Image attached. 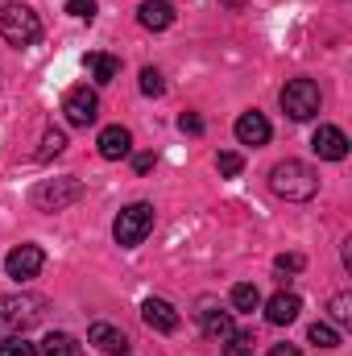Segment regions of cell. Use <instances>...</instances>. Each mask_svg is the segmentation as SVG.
I'll list each match as a JSON object with an SVG mask.
<instances>
[{
    "instance_id": "5bb4252c",
    "label": "cell",
    "mask_w": 352,
    "mask_h": 356,
    "mask_svg": "<svg viewBox=\"0 0 352 356\" xmlns=\"http://www.w3.org/2000/svg\"><path fill=\"white\" fill-rule=\"evenodd\" d=\"M298 311H303V298H298V294H290V290H278V294L265 302V319H269L273 327L294 323V319H298Z\"/></svg>"
},
{
    "instance_id": "5b68a950",
    "label": "cell",
    "mask_w": 352,
    "mask_h": 356,
    "mask_svg": "<svg viewBox=\"0 0 352 356\" xmlns=\"http://www.w3.org/2000/svg\"><path fill=\"white\" fill-rule=\"evenodd\" d=\"M79 199H83V182L79 178H46V182L33 186V207L38 211H67Z\"/></svg>"
},
{
    "instance_id": "1f68e13d",
    "label": "cell",
    "mask_w": 352,
    "mask_h": 356,
    "mask_svg": "<svg viewBox=\"0 0 352 356\" xmlns=\"http://www.w3.org/2000/svg\"><path fill=\"white\" fill-rule=\"evenodd\" d=\"M224 4H228V8H241V0H224Z\"/></svg>"
},
{
    "instance_id": "e0dca14e",
    "label": "cell",
    "mask_w": 352,
    "mask_h": 356,
    "mask_svg": "<svg viewBox=\"0 0 352 356\" xmlns=\"http://www.w3.org/2000/svg\"><path fill=\"white\" fill-rule=\"evenodd\" d=\"M38 353L42 356H83V348H79V340H75L71 332H50Z\"/></svg>"
},
{
    "instance_id": "277c9868",
    "label": "cell",
    "mask_w": 352,
    "mask_h": 356,
    "mask_svg": "<svg viewBox=\"0 0 352 356\" xmlns=\"http://www.w3.org/2000/svg\"><path fill=\"white\" fill-rule=\"evenodd\" d=\"M150 232H154V207H150V203H129V207L112 220V236H116L120 249H137Z\"/></svg>"
},
{
    "instance_id": "9a60e30c",
    "label": "cell",
    "mask_w": 352,
    "mask_h": 356,
    "mask_svg": "<svg viewBox=\"0 0 352 356\" xmlns=\"http://www.w3.org/2000/svg\"><path fill=\"white\" fill-rule=\"evenodd\" d=\"M237 141H241V145H253V149L269 141V120H265L257 108H253V112H241V116H237Z\"/></svg>"
},
{
    "instance_id": "8992f818",
    "label": "cell",
    "mask_w": 352,
    "mask_h": 356,
    "mask_svg": "<svg viewBox=\"0 0 352 356\" xmlns=\"http://www.w3.org/2000/svg\"><path fill=\"white\" fill-rule=\"evenodd\" d=\"M319 104H323V95H319V83H315V79H290V83L282 88V112H286L290 120H311V116H319Z\"/></svg>"
},
{
    "instance_id": "d6986e66",
    "label": "cell",
    "mask_w": 352,
    "mask_h": 356,
    "mask_svg": "<svg viewBox=\"0 0 352 356\" xmlns=\"http://www.w3.org/2000/svg\"><path fill=\"white\" fill-rule=\"evenodd\" d=\"M88 71L95 83H112L120 75V58H112V54H88Z\"/></svg>"
},
{
    "instance_id": "4fadbf2b",
    "label": "cell",
    "mask_w": 352,
    "mask_h": 356,
    "mask_svg": "<svg viewBox=\"0 0 352 356\" xmlns=\"http://www.w3.org/2000/svg\"><path fill=\"white\" fill-rule=\"evenodd\" d=\"M141 319H145V327H154V332H162V336L178 332V311L166 298H145V302H141Z\"/></svg>"
},
{
    "instance_id": "ac0fdd59",
    "label": "cell",
    "mask_w": 352,
    "mask_h": 356,
    "mask_svg": "<svg viewBox=\"0 0 352 356\" xmlns=\"http://www.w3.org/2000/svg\"><path fill=\"white\" fill-rule=\"evenodd\" d=\"M228 298H232V311H241V315H253V311L262 307V290H257L253 282H237Z\"/></svg>"
},
{
    "instance_id": "83f0119b",
    "label": "cell",
    "mask_w": 352,
    "mask_h": 356,
    "mask_svg": "<svg viewBox=\"0 0 352 356\" xmlns=\"http://www.w3.org/2000/svg\"><path fill=\"white\" fill-rule=\"evenodd\" d=\"M67 13L79 17V21H91L95 17V0H67Z\"/></svg>"
},
{
    "instance_id": "4316f807",
    "label": "cell",
    "mask_w": 352,
    "mask_h": 356,
    "mask_svg": "<svg viewBox=\"0 0 352 356\" xmlns=\"http://www.w3.org/2000/svg\"><path fill=\"white\" fill-rule=\"evenodd\" d=\"M178 129H182V133H191V137H199L207 124H203V116H199V112H182V116H178Z\"/></svg>"
},
{
    "instance_id": "9c48e42d",
    "label": "cell",
    "mask_w": 352,
    "mask_h": 356,
    "mask_svg": "<svg viewBox=\"0 0 352 356\" xmlns=\"http://www.w3.org/2000/svg\"><path fill=\"white\" fill-rule=\"evenodd\" d=\"M311 149H315L323 162H344V158H349V137H344V129H336V124H319L315 137H311Z\"/></svg>"
},
{
    "instance_id": "cb8c5ba5",
    "label": "cell",
    "mask_w": 352,
    "mask_h": 356,
    "mask_svg": "<svg viewBox=\"0 0 352 356\" xmlns=\"http://www.w3.org/2000/svg\"><path fill=\"white\" fill-rule=\"evenodd\" d=\"M216 170L224 178H237L241 170H245V158L237 154V149H220V158H216Z\"/></svg>"
},
{
    "instance_id": "4dcf8cb0",
    "label": "cell",
    "mask_w": 352,
    "mask_h": 356,
    "mask_svg": "<svg viewBox=\"0 0 352 356\" xmlns=\"http://www.w3.org/2000/svg\"><path fill=\"white\" fill-rule=\"evenodd\" d=\"M269 356H303V353H298L294 344H273V348H269Z\"/></svg>"
},
{
    "instance_id": "484cf974",
    "label": "cell",
    "mask_w": 352,
    "mask_h": 356,
    "mask_svg": "<svg viewBox=\"0 0 352 356\" xmlns=\"http://www.w3.org/2000/svg\"><path fill=\"white\" fill-rule=\"evenodd\" d=\"M141 91H145V95H162V91H166V83H162V71L145 67V71H141Z\"/></svg>"
},
{
    "instance_id": "ffe728a7",
    "label": "cell",
    "mask_w": 352,
    "mask_h": 356,
    "mask_svg": "<svg viewBox=\"0 0 352 356\" xmlns=\"http://www.w3.org/2000/svg\"><path fill=\"white\" fill-rule=\"evenodd\" d=\"M307 340H311L315 348H336V344H340V332H336L332 323H311V327H307Z\"/></svg>"
},
{
    "instance_id": "f1b7e54d",
    "label": "cell",
    "mask_w": 352,
    "mask_h": 356,
    "mask_svg": "<svg viewBox=\"0 0 352 356\" xmlns=\"http://www.w3.org/2000/svg\"><path fill=\"white\" fill-rule=\"evenodd\" d=\"M303 266H307V261H303L298 253H282V257L273 261V269H278V273H298Z\"/></svg>"
},
{
    "instance_id": "6da1fadb",
    "label": "cell",
    "mask_w": 352,
    "mask_h": 356,
    "mask_svg": "<svg viewBox=\"0 0 352 356\" xmlns=\"http://www.w3.org/2000/svg\"><path fill=\"white\" fill-rule=\"evenodd\" d=\"M269 186H273V195H282L286 203H307V199H315V191H319V175H315L307 162L286 158V162H278V166L269 170Z\"/></svg>"
},
{
    "instance_id": "44dd1931",
    "label": "cell",
    "mask_w": 352,
    "mask_h": 356,
    "mask_svg": "<svg viewBox=\"0 0 352 356\" xmlns=\"http://www.w3.org/2000/svg\"><path fill=\"white\" fill-rule=\"evenodd\" d=\"M253 332H232L228 340H224V356H253Z\"/></svg>"
},
{
    "instance_id": "7a4b0ae2",
    "label": "cell",
    "mask_w": 352,
    "mask_h": 356,
    "mask_svg": "<svg viewBox=\"0 0 352 356\" xmlns=\"http://www.w3.org/2000/svg\"><path fill=\"white\" fill-rule=\"evenodd\" d=\"M42 315H46V298L42 294H4L0 298V336H21Z\"/></svg>"
},
{
    "instance_id": "603a6c76",
    "label": "cell",
    "mask_w": 352,
    "mask_h": 356,
    "mask_svg": "<svg viewBox=\"0 0 352 356\" xmlns=\"http://www.w3.org/2000/svg\"><path fill=\"white\" fill-rule=\"evenodd\" d=\"M67 149V133H58V129H50L46 137H42V149H38V158L42 162H50V158H58Z\"/></svg>"
},
{
    "instance_id": "2e32d148",
    "label": "cell",
    "mask_w": 352,
    "mask_h": 356,
    "mask_svg": "<svg viewBox=\"0 0 352 356\" xmlns=\"http://www.w3.org/2000/svg\"><path fill=\"white\" fill-rule=\"evenodd\" d=\"M137 21H141L145 29L162 33V29L175 25V4H170V0H145V4L137 8Z\"/></svg>"
},
{
    "instance_id": "f546056e",
    "label": "cell",
    "mask_w": 352,
    "mask_h": 356,
    "mask_svg": "<svg viewBox=\"0 0 352 356\" xmlns=\"http://www.w3.org/2000/svg\"><path fill=\"white\" fill-rule=\"evenodd\" d=\"M154 162H158L154 154H137V158H133V170H137V175H150V170H154Z\"/></svg>"
},
{
    "instance_id": "30bf717a",
    "label": "cell",
    "mask_w": 352,
    "mask_h": 356,
    "mask_svg": "<svg viewBox=\"0 0 352 356\" xmlns=\"http://www.w3.org/2000/svg\"><path fill=\"white\" fill-rule=\"evenodd\" d=\"M95 145H99V158L120 162V158H129V154H133V133H129L125 124H108V129H99Z\"/></svg>"
},
{
    "instance_id": "7402d4cb",
    "label": "cell",
    "mask_w": 352,
    "mask_h": 356,
    "mask_svg": "<svg viewBox=\"0 0 352 356\" xmlns=\"http://www.w3.org/2000/svg\"><path fill=\"white\" fill-rule=\"evenodd\" d=\"M0 356H42L38 344H29L25 336H4L0 340Z\"/></svg>"
},
{
    "instance_id": "7c38bea8",
    "label": "cell",
    "mask_w": 352,
    "mask_h": 356,
    "mask_svg": "<svg viewBox=\"0 0 352 356\" xmlns=\"http://www.w3.org/2000/svg\"><path fill=\"white\" fill-rule=\"evenodd\" d=\"M88 344H95L99 353H108V356H129V336L116 327V323H91V332H88Z\"/></svg>"
},
{
    "instance_id": "52a82bcc",
    "label": "cell",
    "mask_w": 352,
    "mask_h": 356,
    "mask_svg": "<svg viewBox=\"0 0 352 356\" xmlns=\"http://www.w3.org/2000/svg\"><path fill=\"white\" fill-rule=\"evenodd\" d=\"M63 116H67V124H75V129L95 124V116H99V99H95V91L91 88H71L67 95H63Z\"/></svg>"
},
{
    "instance_id": "8fae6325",
    "label": "cell",
    "mask_w": 352,
    "mask_h": 356,
    "mask_svg": "<svg viewBox=\"0 0 352 356\" xmlns=\"http://www.w3.org/2000/svg\"><path fill=\"white\" fill-rule=\"evenodd\" d=\"M199 327H203V336L207 340H228L237 327H232V311H224V307H216V302H199Z\"/></svg>"
},
{
    "instance_id": "d4e9b609",
    "label": "cell",
    "mask_w": 352,
    "mask_h": 356,
    "mask_svg": "<svg viewBox=\"0 0 352 356\" xmlns=\"http://www.w3.org/2000/svg\"><path fill=\"white\" fill-rule=\"evenodd\" d=\"M328 311H332V319H336V323H349V319H352V298H349V294H332Z\"/></svg>"
},
{
    "instance_id": "ba28073f",
    "label": "cell",
    "mask_w": 352,
    "mask_h": 356,
    "mask_svg": "<svg viewBox=\"0 0 352 356\" xmlns=\"http://www.w3.org/2000/svg\"><path fill=\"white\" fill-rule=\"evenodd\" d=\"M46 266V253L38 249V245H17L8 257H4V273L13 277V282H33L38 273Z\"/></svg>"
},
{
    "instance_id": "3957f363",
    "label": "cell",
    "mask_w": 352,
    "mask_h": 356,
    "mask_svg": "<svg viewBox=\"0 0 352 356\" xmlns=\"http://www.w3.org/2000/svg\"><path fill=\"white\" fill-rule=\"evenodd\" d=\"M0 38L8 46H33L42 38V17L29 4H0Z\"/></svg>"
}]
</instances>
